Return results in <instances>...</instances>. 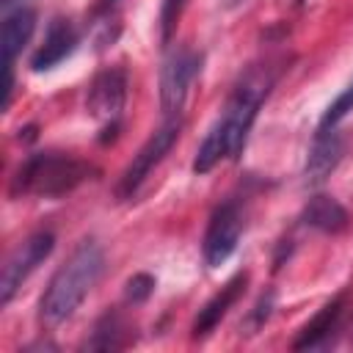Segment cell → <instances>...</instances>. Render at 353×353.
<instances>
[{
    "label": "cell",
    "instance_id": "obj_9",
    "mask_svg": "<svg viewBox=\"0 0 353 353\" xmlns=\"http://www.w3.org/2000/svg\"><path fill=\"white\" fill-rule=\"evenodd\" d=\"M77 47V30L69 19L63 17H55L44 33V41L41 47L33 52L30 58V69L33 72H47L52 66H58L61 61H66Z\"/></svg>",
    "mask_w": 353,
    "mask_h": 353
},
{
    "label": "cell",
    "instance_id": "obj_4",
    "mask_svg": "<svg viewBox=\"0 0 353 353\" xmlns=\"http://www.w3.org/2000/svg\"><path fill=\"white\" fill-rule=\"evenodd\" d=\"M52 248H55L52 232H33L6 256V265L0 273V306L11 303V298L28 281V276L52 254Z\"/></svg>",
    "mask_w": 353,
    "mask_h": 353
},
{
    "label": "cell",
    "instance_id": "obj_12",
    "mask_svg": "<svg viewBox=\"0 0 353 353\" xmlns=\"http://www.w3.org/2000/svg\"><path fill=\"white\" fill-rule=\"evenodd\" d=\"M135 342V328H132V323L119 312V309H108L99 320H97V325H94V331H91V339H85V350H124V347H130Z\"/></svg>",
    "mask_w": 353,
    "mask_h": 353
},
{
    "label": "cell",
    "instance_id": "obj_8",
    "mask_svg": "<svg viewBox=\"0 0 353 353\" xmlns=\"http://www.w3.org/2000/svg\"><path fill=\"white\" fill-rule=\"evenodd\" d=\"M342 154H345V141L336 132V127L334 130H317L312 149H309V157H306V165H303L306 185H323L334 174V168L339 165Z\"/></svg>",
    "mask_w": 353,
    "mask_h": 353
},
{
    "label": "cell",
    "instance_id": "obj_6",
    "mask_svg": "<svg viewBox=\"0 0 353 353\" xmlns=\"http://www.w3.org/2000/svg\"><path fill=\"white\" fill-rule=\"evenodd\" d=\"M240 232H243V212L237 201H223L221 207H215V212L210 215L207 232H204V243H201V254L204 262L210 268L223 265L237 243H240Z\"/></svg>",
    "mask_w": 353,
    "mask_h": 353
},
{
    "label": "cell",
    "instance_id": "obj_18",
    "mask_svg": "<svg viewBox=\"0 0 353 353\" xmlns=\"http://www.w3.org/2000/svg\"><path fill=\"white\" fill-rule=\"evenodd\" d=\"M185 3L188 0H163V6H160V41L163 44L171 41V36L179 25V17L185 11Z\"/></svg>",
    "mask_w": 353,
    "mask_h": 353
},
{
    "label": "cell",
    "instance_id": "obj_14",
    "mask_svg": "<svg viewBox=\"0 0 353 353\" xmlns=\"http://www.w3.org/2000/svg\"><path fill=\"white\" fill-rule=\"evenodd\" d=\"M33 30H36V11L28 6L14 8L3 19V63H6V69H14V61L30 41Z\"/></svg>",
    "mask_w": 353,
    "mask_h": 353
},
{
    "label": "cell",
    "instance_id": "obj_21",
    "mask_svg": "<svg viewBox=\"0 0 353 353\" xmlns=\"http://www.w3.org/2000/svg\"><path fill=\"white\" fill-rule=\"evenodd\" d=\"M3 3H11V0H3Z\"/></svg>",
    "mask_w": 353,
    "mask_h": 353
},
{
    "label": "cell",
    "instance_id": "obj_11",
    "mask_svg": "<svg viewBox=\"0 0 353 353\" xmlns=\"http://www.w3.org/2000/svg\"><path fill=\"white\" fill-rule=\"evenodd\" d=\"M342 320H345V295L328 301L295 336L292 350H312V347H323L336 331H342Z\"/></svg>",
    "mask_w": 353,
    "mask_h": 353
},
{
    "label": "cell",
    "instance_id": "obj_20",
    "mask_svg": "<svg viewBox=\"0 0 353 353\" xmlns=\"http://www.w3.org/2000/svg\"><path fill=\"white\" fill-rule=\"evenodd\" d=\"M347 336L353 339V314H350V323H347Z\"/></svg>",
    "mask_w": 353,
    "mask_h": 353
},
{
    "label": "cell",
    "instance_id": "obj_15",
    "mask_svg": "<svg viewBox=\"0 0 353 353\" xmlns=\"http://www.w3.org/2000/svg\"><path fill=\"white\" fill-rule=\"evenodd\" d=\"M223 157H232V143H229V132L223 127L221 119H215V124L207 130L196 157H193V171L196 174H210Z\"/></svg>",
    "mask_w": 353,
    "mask_h": 353
},
{
    "label": "cell",
    "instance_id": "obj_16",
    "mask_svg": "<svg viewBox=\"0 0 353 353\" xmlns=\"http://www.w3.org/2000/svg\"><path fill=\"white\" fill-rule=\"evenodd\" d=\"M353 110V83L350 85H345L342 88V94L323 110V116H320V124H317V130H334L347 113Z\"/></svg>",
    "mask_w": 353,
    "mask_h": 353
},
{
    "label": "cell",
    "instance_id": "obj_3",
    "mask_svg": "<svg viewBox=\"0 0 353 353\" xmlns=\"http://www.w3.org/2000/svg\"><path fill=\"white\" fill-rule=\"evenodd\" d=\"M179 130H182V124H179V116L176 119H165V124L160 127V130H154L149 138H146V143L132 154V160H130V165L121 171V176H119V185H116V199H132L135 193H138V188L146 182V176L165 160V154L174 149V143H176V138H179Z\"/></svg>",
    "mask_w": 353,
    "mask_h": 353
},
{
    "label": "cell",
    "instance_id": "obj_19",
    "mask_svg": "<svg viewBox=\"0 0 353 353\" xmlns=\"http://www.w3.org/2000/svg\"><path fill=\"white\" fill-rule=\"evenodd\" d=\"M273 301H276V295L273 292H265L259 301H256V306L248 312V317H245V323L240 325V328H245V331H240V334H245V336H251V334H256L262 325H265V320L270 317V312H273Z\"/></svg>",
    "mask_w": 353,
    "mask_h": 353
},
{
    "label": "cell",
    "instance_id": "obj_5",
    "mask_svg": "<svg viewBox=\"0 0 353 353\" xmlns=\"http://www.w3.org/2000/svg\"><path fill=\"white\" fill-rule=\"evenodd\" d=\"M199 69H201V55L190 47H179L165 58L160 69V108L165 119L179 116Z\"/></svg>",
    "mask_w": 353,
    "mask_h": 353
},
{
    "label": "cell",
    "instance_id": "obj_13",
    "mask_svg": "<svg viewBox=\"0 0 353 353\" xmlns=\"http://www.w3.org/2000/svg\"><path fill=\"white\" fill-rule=\"evenodd\" d=\"M301 221H303L306 226L323 232V234H342V232L350 226L347 210H345L336 199H331V196H325V193H317V196H312V199L306 201Z\"/></svg>",
    "mask_w": 353,
    "mask_h": 353
},
{
    "label": "cell",
    "instance_id": "obj_2",
    "mask_svg": "<svg viewBox=\"0 0 353 353\" xmlns=\"http://www.w3.org/2000/svg\"><path fill=\"white\" fill-rule=\"evenodd\" d=\"M97 174H99L97 165L69 152H36L14 171L8 196L11 199H22V196L61 199L77 190L83 182L94 179Z\"/></svg>",
    "mask_w": 353,
    "mask_h": 353
},
{
    "label": "cell",
    "instance_id": "obj_7",
    "mask_svg": "<svg viewBox=\"0 0 353 353\" xmlns=\"http://www.w3.org/2000/svg\"><path fill=\"white\" fill-rule=\"evenodd\" d=\"M127 102V72L121 66H105L94 74L88 94H85V110L108 124H119V116Z\"/></svg>",
    "mask_w": 353,
    "mask_h": 353
},
{
    "label": "cell",
    "instance_id": "obj_10",
    "mask_svg": "<svg viewBox=\"0 0 353 353\" xmlns=\"http://www.w3.org/2000/svg\"><path fill=\"white\" fill-rule=\"evenodd\" d=\"M245 284H248V273H234L201 309H199V314H196V320H193V339H201V336H207L210 331H215L218 328V323L229 314V309L237 303V298L245 292Z\"/></svg>",
    "mask_w": 353,
    "mask_h": 353
},
{
    "label": "cell",
    "instance_id": "obj_1",
    "mask_svg": "<svg viewBox=\"0 0 353 353\" xmlns=\"http://www.w3.org/2000/svg\"><path fill=\"white\" fill-rule=\"evenodd\" d=\"M102 268H105L102 248L94 240H83L66 256V262L52 273L50 284L44 287V295L39 301L41 325L44 328H55V325L66 323L80 309V303L94 290V284L99 281Z\"/></svg>",
    "mask_w": 353,
    "mask_h": 353
},
{
    "label": "cell",
    "instance_id": "obj_17",
    "mask_svg": "<svg viewBox=\"0 0 353 353\" xmlns=\"http://www.w3.org/2000/svg\"><path fill=\"white\" fill-rule=\"evenodd\" d=\"M152 292H154V276H149V273H135L124 284V301L132 303V306L146 303L152 298Z\"/></svg>",
    "mask_w": 353,
    "mask_h": 353
}]
</instances>
